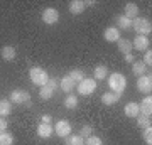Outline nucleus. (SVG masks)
<instances>
[{
    "instance_id": "6e6552de",
    "label": "nucleus",
    "mask_w": 152,
    "mask_h": 145,
    "mask_svg": "<svg viewBox=\"0 0 152 145\" xmlns=\"http://www.w3.org/2000/svg\"><path fill=\"white\" fill-rule=\"evenodd\" d=\"M54 133L61 138H66L68 135H71V123L68 120H59V122H56L54 125Z\"/></svg>"
},
{
    "instance_id": "39448f33",
    "label": "nucleus",
    "mask_w": 152,
    "mask_h": 145,
    "mask_svg": "<svg viewBox=\"0 0 152 145\" xmlns=\"http://www.w3.org/2000/svg\"><path fill=\"white\" fill-rule=\"evenodd\" d=\"M95 90H96V81L93 78H85L78 83V93L81 96H90L91 93H95Z\"/></svg>"
},
{
    "instance_id": "b1692460",
    "label": "nucleus",
    "mask_w": 152,
    "mask_h": 145,
    "mask_svg": "<svg viewBox=\"0 0 152 145\" xmlns=\"http://www.w3.org/2000/svg\"><path fill=\"white\" fill-rule=\"evenodd\" d=\"M117 26L120 29H124V31H129V29H132V20L127 19L125 15H118L117 17Z\"/></svg>"
},
{
    "instance_id": "20e7f679",
    "label": "nucleus",
    "mask_w": 152,
    "mask_h": 145,
    "mask_svg": "<svg viewBox=\"0 0 152 145\" xmlns=\"http://www.w3.org/2000/svg\"><path fill=\"white\" fill-rule=\"evenodd\" d=\"M10 101L15 103V105H27L31 106V93L26 91V90H14L10 93Z\"/></svg>"
},
{
    "instance_id": "e433bc0d",
    "label": "nucleus",
    "mask_w": 152,
    "mask_h": 145,
    "mask_svg": "<svg viewBox=\"0 0 152 145\" xmlns=\"http://www.w3.org/2000/svg\"><path fill=\"white\" fill-rule=\"evenodd\" d=\"M125 61H127V63H130V64H132V63H134V61H135V58H134V54H125Z\"/></svg>"
},
{
    "instance_id": "6ab92c4d",
    "label": "nucleus",
    "mask_w": 152,
    "mask_h": 145,
    "mask_svg": "<svg viewBox=\"0 0 152 145\" xmlns=\"http://www.w3.org/2000/svg\"><path fill=\"white\" fill-rule=\"evenodd\" d=\"M69 12L73 15H80L85 12V2L83 0H73L69 4Z\"/></svg>"
},
{
    "instance_id": "7ed1b4c3",
    "label": "nucleus",
    "mask_w": 152,
    "mask_h": 145,
    "mask_svg": "<svg viewBox=\"0 0 152 145\" xmlns=\"http://www.w3.org/2000/svg\"><path fill=\"white\" fill-rule=\"evenodd\" d=\"M132 29H135V32L139 36H149L152 32V24L145 17H137L132 20Z\"/></svg>"
},
{
    "instance_id": "c756f323",
    "label": "nucleus",
    "mask_w": 152,
    "mask_h": 145,
    "mask_svg": "<svg viewBox=\"0 0 152 145\" xmlns=\"http://www.w3.org/2000/svg\"><path fill=\"white\" fill-rule=\"evenodd\" d=\"M85 145H103V140L98 135H90L88 138H85Z\"/></svg>"
},
{
    "instance_id": "f03ea898",
    "label": "nucleus",
    "mask_w": 152,
    "mask_h": 145,
    "mask_svg": "<svg viewBox=\"0 0 152 145\" xmlns=\"http://www.w3.org/2000/svg\"><path fill=\"white\" fill-rule=\"evenodd\" d=\"M29 78H31V81H32V85L36 86H44L46 83H48L49 79V74L48 71L44 69V68H41V66H34V68H31V71H29Z\"/></svg>"
},
{
    "instance_id": "473e14b6",
    "label": "nucleus",
    "mask_w": 152,
    "mask_h": 145,
    "mask_svg": "<svg viewBox=\"0 0 152 145\" xmlns=\"http://www.w3.org/2000/svg\"><path fill=\"white\" fill-rule=\"evenodd\" d=\"M46 86H49V88H51L53 91H56V90L59 88V81L56 79V78H49L48 83H46Z\"/></svg>"
},
{
    "instance_id": "4c0bfd02",
    "label": "nucleus",
    "mask_w": 152,
    "mask_h": 145,
    "mask_svg": "<svg viewBox=\"0 0 152 145\" xmlns=\"http://www.w3.org/2000/svg\"><path fill=\"white\" fill-rule=\"evenodd\" d=\"M95 4H96V2H93V0H86V2H85V7H86V5L91 7V5H95Z\"/></svg>"
},
{
    "instance_id": "7c9ffc66",
    "label": "nucleus",
    "mask_w": 152,
    "mask_h": 145,
    "mask_svg": "<svg viewBox=\"0 0 152 145\" xmlns=\"http://www.w3.org/2000/svg\"><path fill=\"white\" fill-rule=\"evenodd\" d=\"M142 138H144V142H145L147 145H152V127L144 128V132H142Z\"/></svg>"
},
{
    "instance_id": "c85d7f7f",
    "label": "nucleus",
    "mask_w": 152,
    "mask_h": 145,
    "mask_svg": "<svg viewBox=\"0 0 152 145\" xmlns=\"http://www.w3.org/2000/svg\"><path fill=\"white\" fill-rule=\"evenodd\" d=\"M137 125H139L140 128H149V127H151V117L139 115V117H137Z\"/></svg>"
},
{
    "instance_id": "412c9836",
    "label": "nucleus",
    "mask_w": 152,
    "mask_h": 145,
    "mask_svg": "<svg viewBox=\"0 0 152 145\" xmlns=\"http://www.w3.org/2000/svg\"><path fill=\"white\" fill-rule=\"evenodd\" d=\"M132 73L135 76H144V74H147V66L142 61H134L132 63Z\"/></svg>"
},
{
    "instance_id": "cd10ccee",
    "label": "nucleus",
    "mask_w": 152,
    "mask_h": 145,
    "mask_svg": "<svg viewBox=\"0 0 152 145\" xmlns=\"http://www.w3.org/2000/svg\"><path fill=\"white\" fill-rule=\"evenodd\" d=\"M68 76H69L75 83H80L81 79H85V73H83L81 69H71L69 73H68Z\"/></svg>"
},
{
    "instance_id": "aec40b11",
    "label": "nucleus",
    "mask_w": 152,
    "mask_h": 145,
    "mask_svg": "<svg viewBox=\"0 0 152 145\" xmlns=\"http://www.w3.org/2000/svg\"><path fill=\"white\" fill-rule=\"evenodd\" d=\"M117 46H118V51L122 54H130L132 52V41H129V39H122L120 37L118 41H117Z\"/></svg>"
},
{
    "instance_id": "f257e3e1",
    "label": "nucleus",
    "mask_w": 152,
    "mask_h": 145,
    "mask_svg": "<svg viewBox=\"0 0 152 145\" xmlns=\"http://www.w3.org/2000/svg\"><path fill=\"white\" fill-rule=\"evenodd\" d=\"M108 86L113 93L122 95L124 90L127 88V78H125L122 73H112V74L108 76Z\"/></svg>"
},
{
    "instance_id": "c9c22d12",
    "label": "nucleus",
    "mask_w": 152,
    "mask_h": 145,
    "mask_svg": "<svg viewBox=\"0 0 152 145\" xmlns=\"http://www.w3.org/2000/svg\"><path fill=\"white\" fill-rule=\"evenodd\" d=\"M53 122V117L51 115H42L41 117V123H51Z\"/></svg>"
},
{
    "instance_id": "9b49d317",
    "label": "nucleus",
    "mask_w": 152,
    "mask_h": 145,
    "mask_svg": "<svg viewBox=\"0 0 152 145\" xmlns=\"http://www.w3.org/2000/svg\"><path fill=\"white\" fill-rule=\"evenodd\" d=\"M54 133V128H53V125L51 123H39L37 127V135L41 138H51Z\"/></svg>"
},
{
    "instance_id": "f8f14e48",
    "label": "nucleus",
    "mask_w": 152,
    "mask_h": 145,
    "mask_svg": "<svg viewBox=\"0 0 152 145\" xmlns=\"http://www.w3.org/2000/svg\"><path fill=\"white\" fill-rule=\"evenodd\" d=\"M120 96L122 95H118V93H113V91H107L102 95V103L103 105H107V106H112V105H115V103H118Z\"/></svg>"
},
{
    "instance_id": "a878e982",
    "label": "nucleus",
    "mask_w": 152,
    "mask_h": 145,
    "mask_svg": "<svg viewBox=\"0 0 152 145\" xmlns=\"http://www.w3.org/2000/svg\"><path fill=\"white\" fill-rule=\"evenodd\" d=\"M53 95H54V91L49 88V86H41V90H39V96H41V100H51L53 98Z\"/></svg>"
},
{
    "instance_id": "ddd939ff",
    "label": "nucleus",
    "mask_w": 152,
    "mask_h": 145,
    "mask_svg": "<svg viewBox=\"0 0 152 145\" xmlns=\"http://www.w3.org/2000/svg\"><path fill=\"white\" fill-rule=\"evenodd\" d=\"M132 47H135V51H147L149 49V39L145 36H137L132 41Z\"/></svg>"
},
{
    "instance_id": "393cba45",
    "label": "nucleus",
    "mask_w": 152,
    "mask_h": 145,
    "mask_svg": "<svg viewBox=\"0 0 152 145\" xmlns=\"http://www.w3.org/2000/svg\"><path fill=\"white\" fill-rule=\"evenodd\" d=\"M66 145H85V138L80 135H68L66 137Z\"/></svg>"
},
{
    "instance_id": "bb28decb",
    "label": "nucleus",
    "mask_w": 152,
    "mask_h": 145,
    "mask_svg": "<svg viewBox=\"0 0 152 145\" xmlns=\"http://www.w3.org/2000/svg\"><path fill=\"white\" fill-rule=\"evenodd\" d=\"M0 145H14V135L9 132H2L0 133Z\"/></svg>"
},
{
    "instance_id": "a211bd4d",
    "label": "nucleus",
    "mask_w": 152,
    "mask_h": 145,
    "mask_svg": "<svg viewBox=\"0 0 152 145\" xmlns=\"http://www.w3.org/2000/svg\"><path fill=\"white\" fill-rule=\"evenodd\" d=\"M93 76H95V81H102V79H105V78H108V69H107V66L105 64L95 66Z\"/></svg>"
},
{
    "instance_id": "0eeeda50",
    "label": "nucleus",
    "mask_w": 152,
    "mask_h": 145,
    "mask_svg": "<svg viewBox=\"0 0 152 145\" xmlns=\"http://www.w3.org/2000/svg\"><path fill=\"white\" fill-rule=\"evenodd\" d=\"M137 90L144 95H151L152 91V76L151 74H144V76H139L137 79Z\"/></svg>"
},
{
    "instance_id": "423d86ee",
    "label": "nucleus",
    "mask_w": 152,
    "mask_h": 145,
    "mask_svg": "<svg viewBox=\"0 0 152 145\" xmlns=\"http://www.w3.org/2000/svg\"><path fill=\"white\" fill-rule=\"evenodd\" d=\"M44 24H48V26H54L56 22L59 20V10L54 9V7H48V9H44L42 10V15H41Z\"/></svg>"
},
{
    "instance_id": "72a5a7b5",
    "label": "nucleus",
    "mask_w": 152,
    "mask_h": 145,
    "mask_svg": "<svg viewBox=\"0 0 152 145\" xmlns=\"http://www.w3.org/2000/svg\"><path fill=\"white\" fill-rule=\"evenodd\" d=\"M145 66H152V51L149 49V51H145V54H144V61H142Z\"/></svg>"
},
{
    "instance_id": "5701e85b",
    "label": "nucleus",
    "mask_w": 152,
    "mask_h": 145,
    "mask_svg": "<svg viewBox=\"0 0 152 145\" xmlns=\"http://www.w3.org/2000/svg\"><path fill=\"white\" fill-rule=\"evenodd\" d=\"M64 106L68 108V110H75V108L78 106V96L73 95V93H68V96H66V100H64Z\"/></svg>"
},
{
    "instance_id": "2eb2a0df",
    "label": "nucleus",
    "mask_w": 152,
    "mask_h": 145,
    "mask_svg": "<svg viewBox=\"0 0 152 145\" xmlns=\"http://www.w3.org/2000/svg\"><path fill=\"white\" fill-rule=\"evenodd\" d=\"M124 113L127 117H130V118H137V117L140 115V111H139V103H135V101L127 103L125 108H124Z\"/></svg>"
},
{
    "instance_id": "1a4fd4ad",
    "label": "nucleus",
    "mask_w": 152,
    "mask_h": 145,
    "mask_svg": "<svg viewBox=\"0 0 152 145\" xmlns=\"http://www.w3.org/2000/svg\"><path fill=\"white\" fill-rule=\"evenodd\" d=\"M139 111H140V115H144V117H151L152 115V96L151 95H145V96H144V100H142L140 105H139Z\"/></svg>"
},
{
    "instance_id": "dca6fc26",
    "label": "nucleus",
    "mask_w": 152,
    "mask_h": 145,
    "mask_svg": "<svg viewBox=\"0 0 152 145\" xmlns=\"http://www.w3.org/2000/svg\"><path fill=\"white\" fill-rule=\"evenodd\" d=\"M75 86H76V83L73 79H71L69 76L66 74V76H63L59 79V88L63 90L64 93H69V91H73L75 90Z\"/></svg>"
},
{
    "instance_id": "4be33fe9",
    "label": "nucleus",
    "mask_w": 152,
    "mask_h": 145,
    "mask_svg": "<svg viewBox=\"0 0 152 145\" xmlns=\"http://www.w3.org/2000/svg\"><path fill=\"white\" fill-rule=\"evenodd\" d=\"M12 113V101L10 100H0V117H9Z\"/></svg>"
},
{
    "instance_id": "f704fd0d",
    "label": "nucleus",
    "mask_w": 152,
    "mask_h": 145,
    "mask_svg": "<svg viewBox=\"0 0 152 145\" xmlns=\"http://www.w3.org/2000/svg\"><path fill=\"white\" fill-rule=\"evenodd\" d=\"M7 127H9V123H7V120L0 117V133H2V132H5V130H7Z\"/></svg>"
},
{
    "instance_id": "4468645a",
    "label": "nucleus",
    "mask_w": 152,
    "mask_h": 145,
    "mask_svg": "<svg viewBox=\"0 0 152 145\" xmlns=\"http://www.w3.org/2000/svg\"><path fill=\"white\" fill-rule=\"evenodd\" d=\"M0 56H2L4 61H14L17 56V51L14 46H4V47L0 49Z\"/></svg>"
},
{
    "instance_id": "2f4dec72",
    "label": "nucleus",
    "mask_w": 152,
    "mask_h": 145,
    "mask_svg": "<svg viewBox=\"0 0 152 145\" xmlns=\"http://www.w3.org/2000/svg\"><path fill=\"white\" fill-rule=\"evenodd\" d=\"M91 132H93V127H91V125H83L78 135H80V137H83V138H88V137L91 135Z\"/></svg>"
},
{
    "instance_id": "9d476101",
    "label": "nucleus",
    "mask_w": 152,
    "mask_h": 145,
    "mask_svg": "<svg viewBox=\"0 0 152 145\" xmlns=\"http://www.w3.org/2000/svg\"><path fill=\"white\" fill-rule=\"evenodd\" d=\"M103 39L107 41V42H117V41L120 39V31H118V27H108V29H105Z\"/></svg>"
},
{
    "instance_id": "f3484780",
    "label": "nucleus",
    "mask_w": 152,
    "mask_h": 145,
    "mask_svg": "<svg viewBox=\"0 0 152 145\" xmlns=\"http://www.w3.org/2000/svg\"><path fill=\"white\" fill-rule=\"evenodd\" d=\"M124 15L127 17V19H130V20H134V19H137L139 17V7L135 5V4H132V2H129L127 5H125L124 9Z\"/></svg>"
}]
</instances>
